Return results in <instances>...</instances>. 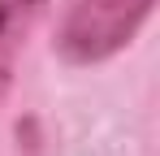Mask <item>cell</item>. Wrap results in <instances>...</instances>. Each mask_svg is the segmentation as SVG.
<instances>
[{"label": "cell", "instance_id": "6da1fadb", "mask_svg": "<svg viewBox=\"0 0 160 156\" xmlns=\"http://www.w3.org/2000/svg\"><path fill=\"white\" fill-rule=\"evenodd\" d=\"M152 13L156 0H61L52 52L74 70L104 65L138 39Z\"/></svg>", "mask_w": 160, "mask_h": 156}, {"label": "cell", "instance_id": "7a4b0ae2", "mask_svg": "<svg viewBox=\"0 0 160 156\" xmlns=\"http://www.w3.org/2000/svg\"><path fill=\"white\" fill-rule=\"evenodd\" d=\"M52 0H0V100L9 96L13 74H18V56L26 48L30 30L48 13Z\"/></svg>", "mask_w": 160, "mask_h": 156}]
</instances>
